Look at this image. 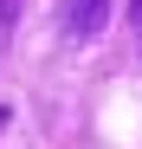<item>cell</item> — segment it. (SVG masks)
Wrapping results in <instances>:
<instances>
[{
    "mask_svg": "<svg viewBox=\"0 0 142 149\" xmlns=\"http://www.w3.org/2000/svg\"><path fill=\"white\" fill-rule=\"evenodd\" d=\"M58 19H65V39L71 45H90L110 19V0H58Z\"/></svg>",
    "mask_w": 142,
    "mask_h": 149,
    "instance_id": "obj_1",
    "label": "cell"
},
{
    "mask_svg": "<svg viewBox=\"0 0 142 149\" xmlns=\"http://www.w3.org/2000/svg\"><path fill=\"white\" fill-rule=\"evenodd\" d=\"M0 123H7V110H0Z\"/></svg>",
    "mask_w": 142,
    "mask_h": 149,
    "instance_id": "obj_4",
    "label": "cell"
},
{
    "mask_svg": "<svg viewBox=\"0 0 142 149\" xmlns=\"http://www.w3.org/2000/svg\"><path fill=\"white\" fill-rule=\"evenodd\" d=\"M129 26H136V45H142V0H136V7H129Z\"/></svg>",
    "mask_w": 142,
    "mask_h": 149,
    "instance_id": "obj_3",
    "label": "cell"
},
{
    "mask_svg": "<svg viewBox=\"0 0 142 149\" xmlns=\"http://www.w3.org/2000/svg\"><path fill=\"white\" fill-rule=\"evenodd\" d=\"M13 19H19V0H0V45L13 39Z\"/></svg>",
    "mask_w": 142,
    "mask_h": 149,
    "instance_id": "obj_2",
    "label": "cell"
}]
</instances>
